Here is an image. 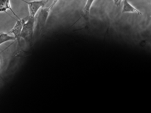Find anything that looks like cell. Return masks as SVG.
I'll return each mask as SVG.
<instances>
[{
	"instance_id": "cell-1",
	"label": "cell",
	"mask_w": 151,
	"mask_h": 113,
	"mask_svg": "<svg viewBox=\"0 0 151 113\" xmlns=\"http://www.w3.org/2000/svg\"><path fill=\"white\" fill-rule=\"evenodd\" d=\"M36 17L28 16V19L24 23L21 34V39H23L27 43L32 41L35 31Z\"/></svg>"
},
{
	"instance_id": "cell-2",
	"label": "cell",
	"mask_w": 151,
	"mask_h": 113,
	"mask_svg": "<svg viewBox=\"0 0 151 113\" xmlns=\"http://www.w3.org/2000/svg\"><path fill=\"white\" fill-rule=\"evenodd\" d=\"M21 1L27 4L29 9V16L33 17H36L40 10L45 7L48 1V0H37L30 1H25V0Z\"/></svg>"
},
{
	"instance_id": "cell-3",
	"label": "cell",
	"mask_w": 151,
	"mask_h": 113,
	"mask_svg": "<svg viewBox=\"0 0 151 113\" xmlns=\"http://www.w3.org/2000/svg\"><path fill=\"white\" fill-rule=\"evenodd\" d=\"M28 16L24 17L22 18H18L17 21L16 23L15 24L14 26L9 31V34L11 33L13 34V36L15 38L16 40L17 41L19 45H20V41H21V34L22 30L23 27L24 23L26 22L28 19Z\"/></svg>"
},
{
	"instance_id": "cell-4",
	"label": "cell",
	"mask_w": 151,
	"mask_h": 113,
	"mask_svg": "<svg viewBox=\"0 0 151 113\" xmlns=\"http://www.w3.org/2000/svg\"><path fill=\"white\" fill-rule=\"evenodd\" d=\"M39 12V13L37 17V29L38 31H40L45 25L51 11L47 7H45L41 9Z\"/></svg>"
},
{
	"instance_id": "cell-5",
	"label": "cell",
	"mask_w": 151,
	"mask_h": 113,
	"mask_svg": "<svg viewBox=\"0 0 151 113\" xmlns=\"http://www.w3.org/2000/svg\"><path fill=\"white\" fill-rule=\"evenodd\" d=\"M122 14H136L139 15H142V13L138 9L133 6L129 2L128 0H124L123 1L122 9Z\"/></svg>"
},
{
	"instance_id": "cell-6",
	"label": "cell",
	"mask_w": 151,
	"mask_h": 113,
	"mask_svg": "<svg viewBox=\"0 0 151 113\" xmlns=\"http://www.w3.org/2000/svg\"><path fill=\"white\" fill-rule=\"evenodd\" d=\"M8 10H11L13 14L17 17L18 19L19 18L12 9L10 5V0H0V13L5 12L7 13V11Z\"/></svg>"
},
{
	"instance_id": "cell-7",
	"label": "cell",
	"mask_w": 151,
	"mask_h": 113,
	"mask_svg": "<svg viewBox=\"0 0 151 113\" xmlns=\"http://www.w3.org/2000/svg\"><path fill=\"white\" fill-rule=\"evenodd\" d=\"M14 40H16L14 37L9 35V33H6V32L0 33V45L6 42L14 41Z\"/></svg>"
},
{
	"instance_id": "cell-8",
	"label": "cell",
	"mask_w": 151,
	"mask_h": 113,
	"mask_svg": "<svg viewBox=\"0 0 151 113\" xmlns=\"http://www.w3.org/2000/svg\"><path fill=\"white\" fill-rule=\"evenodd\" d=\"M95 1V0H86L83 10V15L85 17H88L90 15L91 8Z\"/></svg>"
},
{
	"instance_id": "cell-9",
	"label": "cell",
	"mask_w": 151,
	"mask_h": 113,
	"mask_svg": "<svg viewBox=\"0 0 151 113\" xmlns=\"http://www.w3.org/2000/svg\"><path fill=\"white\" fill-rule=\"evenodd\" d=\"M59 1H60V0H54L52 3V4H51V5H50L49 7H47V8L48 9H49V10H50L51 12V11L52 10L53 8L55 6V5H56V4H57L58 2H59Z\"/></svg>"
},
{
	"instance_id": "cell-10",
	"label": "cell",
	"mask_w": 151,
	"mask_h": 113,
	"mask_svg": "<svg viewBox=\"0 0 151 113\" xmlns=\"http://www.w3.org/2000/svg\"><path fill=\"white\" fill-rule=\"evenodd\" d=\"M115 6H118L121 5V3L123 1V0H113Z\"/></svg>"
}]
</instances>
